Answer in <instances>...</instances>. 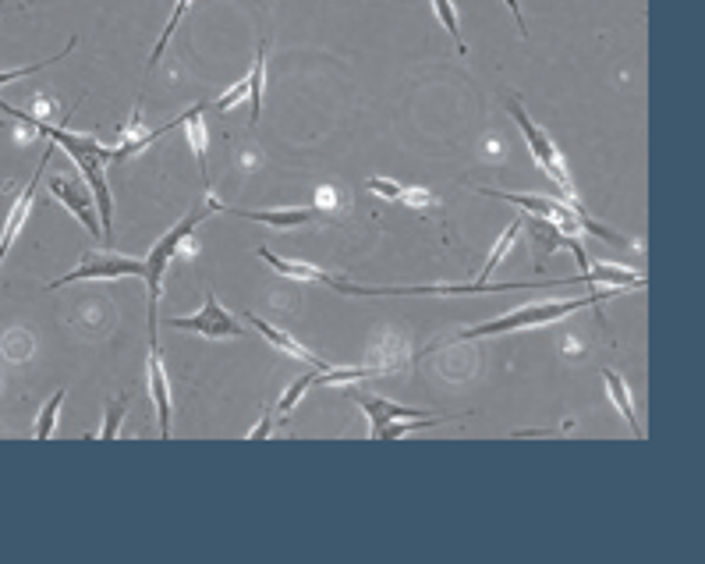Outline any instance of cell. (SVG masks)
I'll return each instance as SVG.
<instances>
[{
	"instance_id": "ba28073f",
	"label": "cell",
	"mask_w": 705,
	"mask_h": 564,
	"mask_svg": "<svg viewBox=\"0 0 705 564\" xmlns=\"http://www.w3.org/2000/svg\"><path fill=\"white\" fill-rule=\"evenodd\" d=\"M50 153H54V142H50L47 157L39 160V171H43V167H47ZM39 171L32 174V181H29V185H25V192L15 199V206H11V213H8V220H4V231H0V263H4V256H8V252H11V245H15V238L22 235L25 220H29L32 199H36V185H39Z\"/></svg>"
},
{
	"instance_id": "7c38bea8",
	"label": "cell",
	"mask_w": 705,
	"mask_h": 564,
	"mask_svg": "<svg viewBox=\"0 0 705 564\" xmlns=\"http://www.w3.org/2000/svg\"><path fill=\"white\" fill-rule=\"evenodd\" d=\"M227 213H238L245 220H256V224H266V228H305V224H319L323 213L312 210V206H291V210H227Z\"/></svg>"
},
{
	"instance_id": "8992f818",
	"label": "cell",
	"mask_w": 705,
	"mask_h": 564,
	"mask_svg": "<svg viewBox=\"0 0 705 564\" xmlns=\"http://www.w3.org/2000/svg\"><path fill=\"white\" fill-rule=\"evenodd\" d=\"M167 327L192 330V334L206 337V341H224V337H241V334H245V323H241L234 313H227V309L217 302V295H213V291H206V306H202V313L174 316V320H167Z\"/></svg>"
},
{
	"instance_id": "9a60e30c",
	"label": "cell",
	"mask_w": 705,
	"mask_h": 564,
	"mask_svg": "<svg viewBox=\"0 0 705 564\" xmlns=\"http://www.w3.org/2000/svg\"><path fill=\"white\" fill-rule=\"evenodd\" d=\"M578 284H613V288H642L645 277L628 267H610V263H589L585 274H578Z\"/></svg>"
},
{
	"instance_id": "5b68a950",
	"label": "cell",
	"mask_w": 705,
	"mask_h": 564,
	"mask_svg": "<svg viewBox=\"0 0 705 564\" xmlns=\"http://www.w3.org/2000/svg\"><path fill=\"white\" fill-rule=\"evenodd\" d=\"M146 267H142V259H128V256H117V252H89L86 263H78L71 274L57 277V281L47 284V291L54 288H64V284H78V281H117V277H142Z\"/></svg>"
},
{
	"instance_id": "44dd1931",
	"label": "cell",
	"mask_w": 705,
	"mask_h": 564,
	"mask_svg": "<svg viewBox=\"0 0 705 564\" xmlns=\"http://www.w3.org/2000/svg\"><path fill=\"white\" fill-rule=\"evenodd\" d=\"M433 11H436V18L443 22V29L454 36V43H458V54H468L465 40H461V25H458V11H454V4H450V0H433Z\"/></svg>"
},
{
	"instance_id": "603a6c76",
	"label": "cell",
	"mask_w": 705,
	"mask_h": 564,
	"mask_svg": "<svg viewBox=\"0 0 705 564\" xmlns=\"http://www.w3.org/2000/svg\"><path fill=\"white\" fill-rule=\"evenodd\" d=\"M312 376H316V369H312V373H305V376H298L295 384H291V387L284 391V398H280V405H277V416H280V419H284L287 412H291V408H295L298 401H302V394L312 387Z\"/></svg>"
},
{
	"instance_id": "9c48e42d",
	"label": "cell",
	"mask_w": 705,
	"mask_h": 564,
	"mask_svg": "<svg viewBox=\"0 0 705 564\" xmlns=\"http://www.w3.org/2000/svg\"><path fill=\"white\" fill-rule=\"evenodd\" d=\"M263 79H266V43H259L256 50V61H252V71H248L245 79L238 82V86L231 89V93H224L217 100L220 110H231L234 103L241 100V96H252V125L259 121V110H263Z\"/></svg>"
},
{
	"instance_id": "3957f363",
	"label": "cell",
	"mask_w": 705,
	"mask_h": 564,
	"mask_svg": "<svg viewBox=\"0 0 705 564\" xmlns=\"http://www.w3.org/2000/svg\"><path fill=\"white\" fill-rule=\"evenodd\" d=\"M486 196L507 199V203H514L518 210L532 213V217L550 220V224H557L564 235H599V238H606V242H613V245H624V238H617V235H610L606 228H599L596 220H592L582 206H571V203H564V199L521 196V192H493V188H486Z\"/></svg>"
},
{
	"instance_id": "8fae6325",
	"label": "cell",
	"mask_w": 705,
	"mask_h": 564,
	"mask_svg": "<svg viewBox=\"0 0 705 564\" xmlns=\"http://www.w3.org/2000/svg\"><path fill=\"white\" fill-rule=\"evenodd\" d=\"M149 398L156 408V426H160V440L171 437V387H167V369H163L160 348H149Z\"/></svg>"
},
{
	"instance_id": "277c9868",
	"label": "cell",
	"mask_w": 705,
	"mask_h": 564,
	"mask_svg": "<svg viewBox=\"0 0 705 564\" xmlns=\"http://www.w3.org/2000/svg\"><path fill=\"white\" fill-rule=\"evenodd\" d=\"M507 110L514 114V121H518V128H521V135H525V142H528V149H532V157L539 160V167H543L546 174L553 178V185L564 192V203H571V206H582L578 203V192H574V181H571V171H567V164H564V157H560V149H557V142L546 135V128H539L532 121V114H528L525 107H521V100L518 96H507Z\"/></svg>"
},
{
	"instance_id": "4fadbf2b",
	"label": "cell",
	"mask_w": 705,
	"mask_h": 564,
	"mask_svg": "<svg viewBox=\"0 0 705 564\" xmlns=\"http://www.w3.org/2000/svg\"><path fill=\"white\" fill-rule=\"evenodd\" d=\"M245 323H248V327H252V330H259V334H263L273 348H280V352H284V355H291V359L309 362L312 369H326V362L319 359V355H312L305 345H298V341H295V337H291V334H287V330H280V327H273V323H266L263 316L245 313Z\"/></svg>"
},
{
	"instance_id": "52a82bcc",
	"label": "cell",
	"mask_w": 705,
	"mask_h": 564,
	"mask_svg": "<svg viewBox=\"0 0 705 564\" xmlns=\"http://www.w3.org/2000/svg\"><path fill=\"white\" fill-rule=\"evenodd\" d=\"M50 192H54V199H61V203L68 206V210L75 213V217L82 220V224H86L96 238H103L100 217H96V203H93V192H89V188H82L78 181H71V178H54L50 181Z\"/></svg>"
},
{
	"instance_id": "d6986e66",
	"label": "cell",
	"mask_w": 705,
	"mask_h": 564,
	"mask_svg": "<svg viewBox=\"0 0 705 564\" xmlns=\"http://www.w3.org/2000/svg\"><path fill=\"white\" fill-rule=\"evenodd\" d=\"M518 231H521V220H514V224H507V231L500 235V242L493 245V252H489V259H486V270H482V277H479V284H486V277L493 274L496 267H500V259L507 256V249H511L514 242H518Z\"/></svg>"
},
{
	"instance_id": "7402d4cb",
	"label": "cell",
	"mask_w": 705,
	"mask_h": 564,
	"mask_svg": "<svg viewBox=\"0 0 705 564\" xmlns=\"http://www.w3.org/2000/svg\"><path fill=\"white\" fill-rule=\"evenodd\" d=\"M188 8H192V0H178V4H174L171 18H167V29L160 32V40H156V47H153V57H149V68H153V64L163 57V47H167V40H171V36H174V29H178V22H181V18H185V11H188Z\"/></svg>"
},
{
	"instance_id": "e0dca14e",
	"label": "cell",
	"mask_w": 705,
	"mask_h": 564,
	"mask_svg": "<svg viewBox=\"0 0 705 564\" xmlns=\"http://www.w3.org/2000/svg\"><path fill=\"white\" fill-rule=\"evenodd\" d=\"M603 380H606V391H610V401L620 408V416H624V423L631 426V433H635V437H645L642 426H638V412H635V401H631V391H628V384L617 376V369H603Z\"/></svg>"
},
{
	"instance_id": "d4e9b609",
	"label": "cell",
	"mask_w": 705,
	"mask_h": 564,
	"mask_svg": "<svg viewBox=\"0 0 705 564\" xmlns=\"http://www.w3.org/2000/svg\"><path fill=\"white\" fill-rule=\"evenodd\" d=\"M4 352H8L11 362H22L32 355V334L29 330H11L8 341H4Z\"/></svg>"
},
{
	"instance_id": "484cf974",
	"label": "cell",
	"mask_w": 705,
	"mask_h": 564,
	"mask_svg": "<svg viewBox=\"0 0 705 564\" xmlns=\"http://www.w3.org/2000/svg\"><path fill=\"white\" fill-rule=\"evenodd\" d=\"M365 188H369V192H376V196H383V199H404V185H401V181L369 178V181H365Z\"/></svg>"
},
{
	"instance_id": "7a4b0ae2",
	"label": "cell",
	"mask_w": 705,
	"mask_h": 564,
	"mask_svg": "<svg viewBox=\"0 0 705 564\" xmlns=\"http://www.w3.org/2000/svg\"><path fill=\"white\" fill-rule=\"evenodd\" d=\"M624 288H610V291H596V295L585 298H567V302H532V306H521L507 316H496V320L475 323V327H465L458 334V341H472V337H493V334H511V330H528V327H543V323H553L560 316H571L578 309L589 306H603L606 298L620 295Z\"/></svg>"
},
{
	"instance_id": "83f0119b",
	"label": "cell",
	"mask_w": 705,
	"mask_h": 564,
	"mask_svg": "<svg viewBox=\"0 0 705 564\" xmlns=\"http://www.w3.org/2000/svg\"><path fill=\"white\" fill-rule=\"evenodd\" d=\"M504 4L511 8L514 22H518V32H521V36H528V25H525V15H521V8H518V0H504Z\"/></svg>"
},
{
	"instance_id": "5bb4252c",
	"label": "cell",
	"mask_w": 705,
	"mask_h": 564,
	"mask_svg": "<svg viewBox=\"0 0 705 564\" xmlns=\"http://www.w3.org/2000/svg\"><path fill=\"white\" fill-rule=\"evenodd\" d=\"M259 256L270 263L273 270H277L280 277H287V281H309V284H326V288H334L337 284V277H330L326 270H319V267H312V263H298V259H284V256H273L266 245H259Z\"/></svg>"
},
{
	"instance_id": "2e32d148",
	"label": "cell",
	"mask_w": 705,
	"mask_h": 564,
	"mask_svg": "<svg viewBox=\"0 0 705 564\" xmlns=\"http://www.w3.org/2000/svg\"><path fill=\"white\" fill-rule=\"evenodd\" d=\"M202 103L199 107H192V110H185L181 114V125L188 128V142H192V149H195V157H199V171H202V181L210 185V160H206V146H210V139H206V121H202Z\"/></svg>"
},
{
	"instance_id": "ac0fdd59",
	"label": "cell",
	"mask_w": 705,
	"mask_h": 564,
	"mask_svg": "<svg viewBox=\"0 0 705 564\" xmlns=\"http://www.w3.org/2000/svg\"><path fill=\"white\" fill-rule=\"evenodd\" d=\"M61 405H64V387H61V391H54V398H50L47 405L39 408V416H36V430H32V437H36V440H47L50 433H54V426H57V416H61Z\"/></svg>"
},
{
	"instance_id": "6da1fadb",
	"label": "cell",
	"mask_w": 705,
	"mask_h": 564,
	"mask_svg": "<svg viewBox=\"0 0 705 564\" xmlns=\"http://www.w3.org/2000/svg\"><path fill=\"white\" fill-rule=\"evenodd\" d=\"M213 210H220L217 203L202 206V210H192L188 217H181L174 228H167V235L160 238V242L149 249V256L142 259V267H146V274H142V281L149 284V348H160V341H156V327H160V291H163V274H167V267H171V259L178 256V249L185 245V238L192 235L195 228H199L202 220L210 217Z\"/></svg>"
},
{
	"instance_id": "ffe728a7",
	"label": "cell",
	"mask_w": 705,
	"mask_h": 564,
	"mask_svg": "<svg viewBox=\"0 0 705 564\" xmlns=\"http://www.w3.org/2000/svg\"><path fill=\"white\" fill-rule=\"evenodd\" d=\"M124 412H128V394L114 398L107 405V416H103V430H100V440H117L121 433V423H124Z\"/></svg>"
},
{
	"instance_id": "30bf717a",
	"label": "cell",
	"mask_w": 705,
	"mask_h": 564,
	"mask_svg": "<svg viewBox=\"0 0 705 564\" xmlns=\"http://www.w3.org/2000/svg\"><path fill=\"white\" fill-rule=\"evenodd\" d=\"M355 405L362 408L365 416H369L372 430L369 437H376V433L383 430L387 423H397V419H426V412H419V408H408V405H397V401L390 398H380V394H355Z\"/></svg>"
},
{
	"instance_id": "cb8c5ba5",
	"label": "cell",
	"mask_w": 705,
	"mask_h": 564,
	"mask_svg": "<svg viewBox=\"0 0 705 564\" xmlns=\"http://www.w3.org/2000/svg\"><path fill=\"white\" fill-rule=\"evenodd\" d=\"M71 50H75V40H68V47H64L61 54L43 57L39 64H29V68H15V71H0V86H8V82H15V79H25V75H36V71H43L47 64H54V61H61V57H68Z\"/></svg>"
},
{
	"instance_id": "4316f807",
	"label": "cell",
	"mask_w": 705,
	"mask_h": 564,
	"mask_svg": "<svg viewBox=\"0 0 705 564\" xmlns=\"http://www.w3.org/2000/svg\"><path fill=\"white\" fill-rule=\"evenodd\" d=\"M270 433H273V412L266 408V412H263V423H259L256 430L248 433V440H263V437H270Z\"/></svg>"
}]
</instances>
